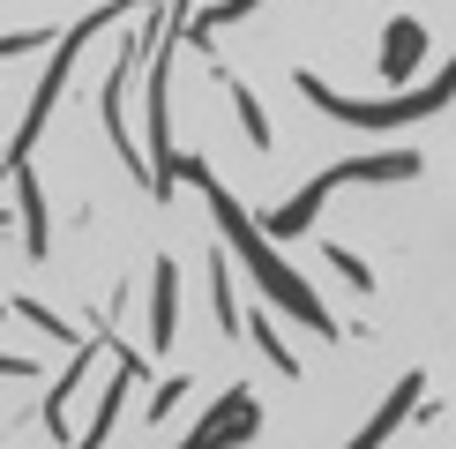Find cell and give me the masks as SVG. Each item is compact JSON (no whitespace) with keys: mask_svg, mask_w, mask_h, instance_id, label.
I'll list each match as a JSON object with an SVG mask.
<instances>
[{"mask_svg":"<svg viewBox=\"0 0 456 449\" xmlns=\"http://www.w3.org/2000/svg\"><path fill=\"white\" fill-rule=\"evenodd\" d=\"M173 173H180V180H195L202 195H210V210H217V224H224V240H232V255L247 262V277L262 285V299H270V307H292V314H299V322H307L314 337H330L337 322L322 314V299H314V292H307V285H299V277H292V270H284V262L270 255V240H262V233H255V217H247L240 202H232V195H224V187L210 180V165H202V158H180Z\"/></svg>","mask_w":456,"mask_h":449,"instance_id":"cell-1","label":"cell"},{"mask_svg":"<svg viewBox=\"0 0 456 449\" xmlns=\"http://www.w3.org/2000/svg\"><path fill=\"white\" fill-rule=\"evenodd\" d=\"M247 330H255V345L270 352V367H277V374H299V360H292V345H277V330H270V314H255V322H247Z\"/></svg>","mask_w":456,"mask_h":449,"instance_id":"cell-11","label":"cell"},{"mask_svg":"<svg viewBox=\"0 0 456 449\" xmlns=\"http://www.w3.org/2000/svg\"><path fill=\"white\" fill-rule=\"evenodd\" d=\"M255 389H224V397L210 404V420L195 427V435H187V449H232V442H247L255 435Z\"/></svg>","mask_w":456,"mask_h":449,"instance_id":"cell-3","label":"cell"},{"mask_svg":"<svg viewBox=\"0 0 456 449\" xmlns=\"http://www.w3.org/2000/svg\"><path fill=\"white\" fill-rule=\"evenodd\" d=\"M330 270H337V277H352L359 292H374V270H367V262H359L352 248H330Z\"/></svg>","mask_w":456,"mask_h":449,"instance_id":"cell-14","label":"cell"},{"mask_svg":"<svg viewBox=\"0 0 456 449\" xmlns=\"http://www.w3.org/2000/svg\"><path fill=\"white\" fill-rule=\"evenodd\" d=\"M419 389H427V382H419V374H404V382H396V389H389V397H382V412H374V420H367V427H359V435H352L345 449H382V442L396 435V427H404V412H411V404H419Z\"/></svg>","mask_w":456,"mask_h":449,"instance_id":"cell-5","label":"cell"},{"mask_svg":"<svg viewBox=\"0 0 456 449\" xmlns=\"http://www.w3.org/2000/svg\"><path fill=\"white\" fill-rule=\"evenodd\" d=\"M37 45H53L45 30H15V37H0V61H15V53H37Z\"/></svg>","mask_w":456,"mask_h":449,"instance_id":"cell-15","label":"cell"},{"mask_svg":"<svg viewBox=\"0 0 456 449\" xmlns=\"http://www.w3.org/2000/svg\"><path fill=\"white\" fill-rule=\"evenodd\" d=\"M419 68H427V23H411V15H396V23L382 30V75H389L396 90H404V83H411Z\"/></svg>","mask_w":456,"mask_h":449,"instance_id":"cell-4","label":"cell"},{"mask_svg":"<svg viewBox=\"0 0 456 449\" xmlns=\"http://www.w3.org/2000/svg\"><path fill=\"white\" fill-rule=\"evenodd\" d=\"M127 382H142V360L120 345V367H112V382H105V397H98V420H90V435L75 442V449H105V435H112V420H120V404H127Z\"/></svg>","mask_w":456,"mask_h":449,"instance_id":"cell-6","label":"cell"},{"mask_svg":"<svg viewBox=\"0 0 456 449\" xmlns=\"http://www.w3.org/2000/svg\"><path fill=\"white\" fill-rule=\"evenodd\" d=\"M0 224H8V210H0Z\"/></svg>","mask_w":456,"mask_h":449,"instance_id":"cell-18","label":"cell"},{"mask_svg":"<svg viewBox=\"0 0 456 449\" xmlns=\"http://www.w3.org/2000/svg\"><path fill=\"white\" fill-rule=\"evenodd\" d=\"M15 314H23V322H37L45 337H61V345H83V337H75V330H68V322H61L53 307H37V299H15Z\"/></svg>","mask_w":456,"mask_h":449,"instance_id":"cell-12","label":"cell"},{"mask_svg":"<svg viewBox=\"0 0 456 449\" xmlns=\"http://www.w3.org/2000/svg\"><path fill=\"white\" fill-rule=\"evenodd\" d=\"M247 8H262V0H217V8H202V15H195V37H202V30H217V23H240Z\"/></svg>","mask_w":456,"mask_h":449,"instance_id":"cell-13","label":"cell"},{"mask_svg":"<svg viewBox=\"0 0 456 449\" xmlns=\"http://www.w3.org/2000/svg\"><path fill=\"white\" fill-rule=\"evenodd\" d=\"M180 397H187V382H180V374H173V382H165V389H158V404H150V420H165V412H173Z\"/></svg>","mask_w":456,"mask_h":449,"instance_id":"cell-16","label":"cell"},{"mask_svg":"<svg viewBox=\"0 0 456 449\" xmlns=\"http://www.w3.org/2000/svg\"><path fill=\"white\" fill-rule=\"evenodd\" d=\"M210 285H217V322L240 330V292H232V262L224 255H210Z\"/></svg>","mask_w":456,"mask_h":449,"instance_id":"cell-10","label":"cell"},{"mask_svg":"<svg viewBox=\"0 0 456 449\" xmlns=\"http://www.w3.org/2000/svg\"><path fill=\"white\" fill-rule=\"evenodd\" d=\"M15 195H23V248H30V262H45V255H53V224H45V195H37V173H30V165L15 173Z\"/></svg>","mask_w":456,"mask_h":449,"instance_id":"cell-7","label":"cell"},{"mask_svg":"<svg viewBox=\"0 0 456 449\" xmlns=\"http://www.w3.org/2000/svg\"><path fill=\"white\" fill-rule=\"evenodd\" d=\"M0 374H15V382H23V374H37V360H23V352H0Z\"/></svg>","mask_w":456,"mask_h":449,"instance_id":"cell-17","label":"cell"},{"mask_svg":"<svg viewBox=\"0 0 456 449\" xmlns=\"http://www.w3.org/2000/svg\"><path fill=\"white\" fill-rule=\"evenodd\" d=\"M173 322H180V270H173V255H158V299H150V345H173Z\"/></svg>","mask_w":456,"mask_h":449,"instance_id":"cell-8","label":"cell"},{"mask_svg":"<svg viewBox=\"0 0 456 449\" xmlns=\"http://www.w3.org/2000/svg\"><path fill=\"white\" fill-rule=\"evenodd\" d=\"M224 83H232V112H240V127H247V143H255V150H270V120H262V105H255V90H247L240 75H224Z\"/></svg>","mask_w":456,"mask_h":449,"instance_id":"cell-9","label":"cell"},{"mask_svg":"<svg viewBox=\"0 0 456 449\" xmlns=\"http://www.w3.org/2000/svg\"><path fill=\"white\" fill-rule=\"evenodd\" d=\"M419 165H427L419 150H382V158H352V165H330V173H314V180L299 187L292 202H284V210H270L262 224H270L277 240H299V233H307V224L322 217V202H330L337 187H352V180H411Z\"/></svg>","mask_w":456,"mask_h":449,"instance_id":"cell-2","label":"cell"}]
</instances>
